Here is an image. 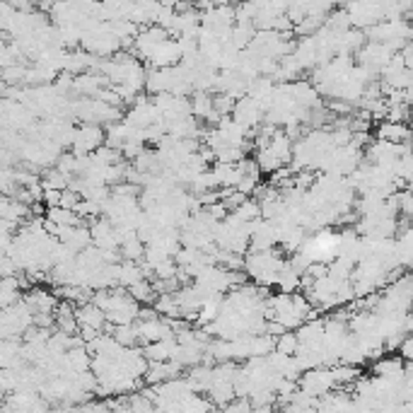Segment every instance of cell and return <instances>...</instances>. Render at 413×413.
Listing matches in <instances>:
<instances>
[{"label":"cell","instance_id":"obj_22","mask_svg":"<svg viewBox=\"0 0 413 413\" xmlns=\"http://www.w3.org/2000/svg\"><path fill=\"white\" fill-rule=\"evenodd\" d=\"M126 290H128L130 295H133L140 304H155V300H157V290H155V285H152V283H150L148 278L138 280L135 285L126 287Z\"/></svg>","mask_w":413,"mask_h":413},{"label":"cell","instance_id":"obj_26","mask_svg":"<svg viewBox=\"0 0 413 413\" xmlns=\"http://www.w3.org/2000/svg\"><path fill=\"white\" fill-rule=\"evenodd\" d=\"M399 353L404 360H413V334H406L399 346Z\"/></svg>","mask_w":413,"mask_h":413},{"label":"cell","instance_id":"obj_17","mask_svg":"<svg viewBox=\"0 0 413 413\" xmlns=\"http://www.w3.org/2000/svg\"><path fill=\"white\" fill-rule=\"evenodd\" d=\"M177 348H179L177 336H170V339H162V341H155V344L143 346V351H145V356H148V360H172Z\"/></svg>","mask_w":413,"mask_h":413},{"label":"cell","instance_id":"obj_13","mask_svg":"<svg viewBox=\"0 0 413 413\" xmlns=\"http://www.w3.org/2000/svg\"><path fill=\"white\" fill-rule=\"evenodd\" d=\"M191 109H194V116L198 119V121H205V123H217L220 121V116H217L215 111V102H213V95L205 90H198L194 92L191 97Z\"/></svg>","mask_w":413,"mask_h":413},{"label":"cell","instance_id":"obj_16","mask_svg":"<svg viewBox=\"0 0 413 413\" xmlns=\"http://www.w3.org/2000/svg\"><path fill=\"white\" fill-rule=\"evenodd\" d=\"M372 372L384 379H406L404 358H377Z\"/></svg>","mask_w":413,"mask_h":413},{"label":"cell","instance_id":"obj_6","mask_svg":"<svg viewBox=\"0 0 413 413\" xmlns=\"http://www.w3.org/2000/svg\"><path fill=\"white\" fill-rule=\"evenodd\" d=\"M336 387H339V384H336L334 370H331L329 365L304 370L302 377H300V389H304L312 396H324Z\"/></svg>","mask_w":413,"mask_h":413},{"label":"cell","instance_id":"obj_4","mask_svg":"<svg viewBox=\"0 0 413 413\" xmlns=\"http://www.w3.org/2000/svg\"><path fill=\"white\" fill-rule=\"evenodd\" d=\"M107 143V126L102 123H87L80 121V126L75 128V138H73V152L78 155H92L97 148Z\"/></svg>","mask_w":413,"mask_h":413},{"label":"cell","instance_id":"obj_1","mask_svg":"<svg viewBox=\"0 0 413 413\" xmlns=\"http://www.w3.org/2000/svg\"><path fill=\"white\" fill-rule=\"evenodd\" d=\"M285 257L276 249H259V252H249L244 259V271L254 283L259 285H278V276L285 266Z\"/></svg>","mask_w":413,"mask_h":413},{"label":"cell","instance_id":"obj_3","mask_svg":"<svg viewBox=\"0 0 413 413\" xmlns=\"http://www.w3.org/2000/svg\"><path fill=\"white\" fill-rule=\"evenodd\" d=\"M170 32L165 29V27L160 25H148L143 27V29L138 32V36L133 39V46H130V53H135V56L140 58V61L148 63L152 56H155V51L162 46L167 39H170Z\"/></svg>","mask_w":413,"mask_h":413},{"label":"cell","instance_id":"obj_25","mask_svg":"<svg viewBox=\"0 0 413 413\" xmlns=\"http://www.w3.org/2000/svg\"><path fill=\"white\" fill-rule=\"evenodd\" d=\"M61 198H63L61 189H43V203H46L48 208H53V205H61Z\"/></svg>","mask_w":413,"mask_h":413},{"label":"cell","instance_id":"obj_18","mask_svg":"<svg viewBox=\"0 0 413 413\" xmlns=\"http://www.w3.org/2000/svg\"><path fill=\"white\" fill-rule=\"evenodd\" d=\"M145 247H148V244L140 239L138 232H123V239H121V247H119V252H121V259L140 261L145 257Z\"/></svg>","mask_w":413,"mask_h":413},{"label":"cell","instance_id":"obj_15","mask_svg":"<svg viewBox=\"0 0 413 413\" xmlns=\"http://www.w3.org/2000/svg\"><path fill=\"white\" fill-rule=\"evenodd\" d=\"M25 300L29 304L32 309H34V314H41V312H56L58 307V300L53 292L43 290V287H29V290L25 292Z\"/></svg>","mask_w":413,"mask_h":413},{"label":"cell","instance_id":"obj_11","mask_svg":"<svg viewBox=\"0 0 413 413\" xmlns=\"http://www.w3.org/2000/svg\"><path fill=\"white\" fill-rule=\"evenodd\" d=\"M58 239H61L63 244H68V247H73L75 252H83L87 249L92 242V230L90 225H85V222H80V225H68V227H61L58 230Z\"/></svg>","mask_w":413,"mask_h":413},{"label":"cell","instance_id":"obj_7","mask_svg":"<svg viewBox=\"0 0 413 413\" xmlns=\"http://www.w3.org/2000/svg\"><path fill=\"white\" fill-rule=\"evenodd\" d=\"M232 116L237 119L239 123H244L247 128H257L266 121V107L261 104L257 97L244 95L235 102V109H232Z\"/></svg>","mask_w":413,"mask_h":413},{"label":"cell","instance_id":"obj_10","mask_svg":"<svg viewBox=\"0 0 413 413\" xmlns=\"http://www.w3.org/2000/svg\"><path fill=\"white\" fill-rule=\"evenodd\" d=\"M295 58L300 61L302 70H314L317 65H322V58H319V43L317 36L309 34V36H300L295 41V48H292Z\"/></svg>","mask_w":413,"mask_h":413},{"label":"cell","instance_id":"obj_2","mask_svg":"<svg viewBox=\"0 0 413 413\" xmlns=\"http://www.w3.org/2000/svg\"><path fill=\"white\" fill-rule=\"evenodd\" d=\"M34 324V309L27 304L22 297L10 307H3V317H0V336L3 339H22L25 331ZM25 341V339H22Z\"/></svg>","mask_w":413,"mask_h":413},{"label":"cell","instance_id":"obj_14","mask_svg":"<svg viewBox=\"0 0 413 413\" xmlns=\"http://www.w3.org/2000/svg\"><path fill=\"white\" fill-rule=\"evenodd\" d=\"M377 138L389 140V143H409L413 138V130L406 121H389V119H384L377 126Z\"/></svg>","mask_w":413,"mask_h":413},{"label":"cell","instance_id":"obj_28","mask_svg":"<svg viewBox=\"0 0 413 413\" xmlns=\"http://www.w3.org/2000/svg\"><path fill=\"white\" fill-rule=\"evenodd\" d=\"M348 3H353V0H336V5H341V8H346Z\"/></svg>","mask_w":413,"mask_h":413},{"label":"cell","instance_id":"obj_21","mask_svg":"<svg viewBox=\"0 0 413 413\" xmlns=\"http://www.w3.org/2000/svg\"><path fill=\"white\" fill-rule=\"evenodd\" d=\"M111 334H114V339L119 341L121 346H138L140 344V331H138V324H119V326H114L111 329Z\"/></svg>","mask_w":413,"mask_h":413},{"label":"cell","instance_id":"obj_9","mask_svg":"<svg viewBox=\"0 0 413 413\" xmlns=\"http://www.w3.org/2000/svg\"><path fill=\"white\" fill-rule=\"evenodd\" d=\"M138 331H140V344L148 346V344H155V341H162V339H170L174 336V329L170 324V317H162V314H157V317H150V319H138Z\"/></svg>","mask_w":413,"mask_h":413},{"label":"cell","instance_id":"obj_23","mask_svg":"<svg viewBox=\"0 0 413 413\" xmlns=\"http://www.w3.org/2000/svg\"><path fill=\"white\" fill-rule=\"evenodd\" d=\"M297 348H300V339H297V331H283L280 336H276V351L287 353V356H295Z\"/></svg>","mask_w":413,"mask_h":413},{"label":"cell","instance_id":"obj_19","mask_svg":"<svg viewBox=\"0 0 413 413\" xmlns=\"http://www.w3.org/2000/svg\"><path fill=\"white\" fill-rule=\"evenodd\" d=\"M283 292H297L302 287V271H297L295 266L290 264V259L285 261V266H283L280 276H278V285Z\"/></svg>","mask_w":413,"mask_h":413},{"label":"cell","instance_id":"obj_24","mask_svg":"<svg viewBox=\"0 0 413 413\" xmlns=\"http://www.w3.org/2000/svg\"><path fill=\"white\" fill-rule=\"evenodd\" d=\"M394 196H396V203H399L401 215L413 217V189H409V191H401V194H394Z\"/></svg>","mask_w":413,"mask_h":413},{"label":"cell","instance_id":"obj_8","mask_svg":"<svg viewBox=\"0 0 413 413\" xmlns=\"http://www.w3.org/2000/svg\"><path fill=\"white\" fill-rule=\"evenodd\" d=\"M249 232H252V247L249 252H259V249H273L278 244V227L269 220V217H257L249 222Z\"/></svg>","mask_w":413,"mask_h":413},{"label":"cell","instance_id":"obj_12","mask_svg":"<svg viewBox=\"0 0 413 413\" xmlns=\"http://www.w3.org/2000/svg\"><path fill=\"white\" fill-rule=\"evenodd\" d=\"M182 58H184V53H182V46H179V39L177 36H170V39L157 48L155 56L148 61V65L150 68H170V65L182 63Z\"/></svg>","mask_w":413,"mask_h":413},{"label":"cell","instance_id":"obj_20","mask_svg":"<svg viewBox=\"0 0 413 413\" xmlns=\"http://www.w3.org/2000/svg\"><path fill=\"white\" fill-rule=\"evenodd\" d=\"M254 160L259 162V170L264 172V174H276L278 170H283V167H285V162H283L280 157L269 148V145H264V148H257V157H254Z\"/></svg>","mask_w":413,"mask_h":413},{"label":"cell","instance_id":"obj_27","mask_svg":"<svg viewBox=\"0 0 413 413\" xmlns=\"http://www.w3.org/2000/svg\"><path fill=\"white\" fill-rule=\"evenodd\" d=\"M406 334H413V312L406 314Z\"/></svg>","mask_w":413,"mask_h":413},{"label":"cell","instance_id":"obj_5","mask_svg":"<svg viewBox=\"0 0 413 413\" xmlns=\"http://www.w3.org/2000/svg\"><path fill=\"white\" fill-rule=\"evenodd\" d=\"M394 53L396 51L389 46V43L365 41V46H363L360 51L356 53V61H358V65H363V68L372 70V73H377L379 78H382L384 65H387L391 58H394Z\"/></svg>","mask_w":413,"mask_h":413}]
</instances>
